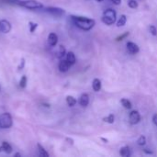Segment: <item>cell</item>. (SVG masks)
<instances>
[{
	"label": "cell",
	"instance_id": "9",
	"mask_svg": "<svg viewBox=\"0 0 157 157\" xmlns=\"http://www.w3.org/2000/svg\"><path fill=\"white\" fill-rule=\"evenodd\" d=\"M71 64L67 62V60H61V62L59 63V70L62 73H65L69 70Z\"/></svg>",
	"mask_w": 157,
	"mask_h": 157
},
{
	"label": "cell",
	"instance_id": "29",
	"mask_svg": "<svg viewBox=\"0 0 157 157\" xmlns=\"http://www.w3.org/2000/svg\"><path fill=\"white\" fill-rule=\"evenodd\" d=\"M153 121H154L155 125L157 127V114H155V115L153 116Z\"/></svg>",
	"mask_w": 157,
	"mask_h": 157
},
{
	"label": "cell",
	"instance_id": "33",
	"mask_svg": "<svg viewBox=\"0 0 157 157\" xmlns=\"http://www.w3.org/2000/svg\"><path fill=\"white\" fill-rule=\"evenodd\" d=\"M101 140L105 143V144H108L109 143V140L108 139H105V138H101Z\"/></svg>",
	"mask_w": 157,
	"mask_h": 157
},
{
	"label": "cell",
	"instance_id": "22",
	"mask_svg": "<svg viewBox=\"0 0 157 157\" xmlns=\"http://www.w3.org/2000/svg\"><path fill=\"white\" fill-rule=\"evenodd\" d=\"M27 82H28L27 76H26V75H22V77H21V79H20V81H19V86H20L21 88H25L26 86H27Z\"/></svg>",
	"mask_w": 157,
	"mask_h": 157
},
{
	"label": "cell",
	"instance_id": "31",
	"mask_svg": "<svg viewBox=\"0 0 157 157\" xmlns=\"http://www.w3.org/2000/svg\"><path fill=\"white\" fill-rule=\"evenodd\" d=\"M144 152L145 154H147V155H153V154H154L152 151H148V149H144Z\"/></svg>",
	"mask_w": 157,
	"mask_h": 157
},
{
	"label": "cell",
	"instance_id": "2",
	"mask_svg": "<svg viewBox=\"0 0 157 157\" xmlns=\"http://www.w3.org/2000/svg\"><path fill=\"white\" fill-rule=\"evenodd\" d=\"M72 20L74 23L78 27L79 29L83 30H90L91 29L94 28L96 21L91 18H87L86 17H80V16H71Z\"/></svg>",
	"mask_w": 157,
	"mask_h": 157
},
{
	"label": "cell",
	"instance_id": "24",
	"mask_svg": "<svg viewBox=\"0 0 157 157\" xmlns=\"http://www.w3.org/2000/svg\"><path fill=\"white\" fill-rule=\"evenodd\" d=\"M29 31L30 32H34L36 30V29L38 28V24L30 21V22H29Z\"/></svg>",
	"mask_w": 157,
	"mask_h": 157
},
{
	"label": "cell",
	"instance_id": "19",
	"mask_svg": "<svg viewBox=\"0 0 157 157\" xmlns=\"http://www.w3.org/2000/svg\"><path fill=\"white\" fill-rule=\"evenodd\" d=\"M126 22H127V17L125 15H121V17H120V18H119V20L117 22V26L118 27H122V26H124L126 24Z\"/></svg>",
	"mask_w": 157,
	"mask_h": 157
},
{
	"label": "cell",
	"instance_id": "32",
	"mask_svg": "<svg viewBox=\"0 0 157 157\" xmlns=\"http://www.w3.org/2000/svg\"><path fill=\"white\" fill-rule=\"evenodd\" d=\"M66 141H67V142H69V144H74V141H73L72 139L67 138V139H66Z\"/></svg>",
	"mask_w": 157,
	"mask_h": 157
},
{
	"label": "cell",
	"instance_id": "7",
	"mask_svg": "<svg viewBox=\"0 0 157 157\" xmlns=\"http://www.w3.org/2000/svg\"><path fill=\"white\" fill-rule=\"evenodd\" d=\"M141 121V115L137 110H133L130 113V122L132 125L138 124Z\"/></svg>",
	"mask_w": 157,
	"mask_h": 157
},
{
	"label": "cell",
	"instance_id": "11",
	"mask_svg": "<svg viewBox=\"0 0 157 157\" xmlns=\"http://www.w3.org/2000/svg\"><path fill=\"white\" fill-rule=\"evenodd\" d=\"M1 152H4V153H6L7 155L11 154L12 153V147H11V145L8 143H6V142H3L2 143V145L0 146V153Z\"/></svg>",
	"mask_w": 157,
	"mask_h": 157
},
{
	"label": "cell",
	"instance_id": "12",
	"mask_svg": "<svg viewBox=\"0 0 157 157\" xmlns=\"http://www.w3.org/2000/svg\"><path fill=\"white\" fill-rule=\"evenodd\" d=\"M79 103L82 107H87L88 103H89V97L87 94H83L81 95L80 98H79Z\"/></svg>",
	"mask_w": 157,
	"mask_h": 157
},
{
	"label": "cell",
	"instance_id": "30",
	"mask_svg": "<svg viewBox=\"0 0 157 157\" xmlns=\"http://www.w3.org/2000/svg\"><path fill=\"white\" fill-rule=\"evenodd\" d=\"M111 1H112L113 4H115V5H117V6H119V5L121 4V0H111Z\"/></svg>",
	"mask_w": 157,
	"mask_h": 157
},
{
	"label": "cell",
	"instance_id": "21",
	"mask_svg": "<svg viewBox=\"0 0 157 157\" xmlns=\"http://www.w3.org/2000/svg\"><path fill=\"white\" fill-rule=\"evenodd\" d=\"M114 120H115V117H114L113 114H109L108 117L103 118V121H105V122H107V123H109V124L114 123Z\"/></svg>",
	"mask_w": 157,
	"mask_h": 157
},
{
	"label": "cell",
	"instance_id": "28",
	"mask_svg": "<svg viewBox=\"0 0 157 157\" xmlns=\"http://www.w3.org/2000/svg\"><path fill=\"white\" fill-rule=\"evenodd\" d=\"M24 66H25V59H24V58H22V59L20 60V63H19V65L17 66V69H18V70H22V69L24 68Z\"/></svg>",
	"mask_w": 157,
	"mask_h": 157
},
{
	"label": "cell",
	"instance_id": "25",
	"mask_svg": "<svg viewBox=\"0 0 157 157\" xmlns=\"http://www.w3.org/2000/svg\"><path fill=\"white\" fill-rule=\"evenodd\" d=\"M128 6H129L131 8H137V7H138V3H137V1H135V0H129Z\"/></svg>",
	"mask_w": 157,
	"mask_h": 157
},
{
	"label": "cell",
	"instance_id": "1",
	"mask_svg": "<svg viewBox=\"0 0 157 157\" xmlns=\"http://www.w3.org/2000/svg\"><path fill=\"white\" fill-rule=\"evenodd\" d=\"M3 1L6 2L7 4L17 5V6H22V7H25L28 9H31V10L44 8L43 4L39 1H36V0H21V1L20 0H3Z\"/></svg>",
	"mask_w": 157,
	"mask_h": 157
},
{
	"label": "cell",
	"instance_id": "23",
	"mask_svg": "<svg viewBox=\"0 0 157 157\" xmlns=\"http://www.w3.org/2000/svg\"><path fill=\"white\" fill-rule=\"evenodd\" d=\"M137 144H138V145H140V146H144V145H145V144H146V137H145V136H144V135H142V136L138 139Z\"/></svg>",
	"mask_w": 157,
	"mask_h": 157
},
{
	"label": "cell",
	"instance_id": "13",
	"mask_svg": "<svg viewBox=\"0 0 157 157\" xmlns=\"http://www.w3.org/2000/svg\"><path fill=\"white\" fill-rule=\"evenodd\" d=\"M66 60L67 62L71 64V65H74L76 62V58H75V55L73 52H69L66 53Z\"/></svg>",
	"mask_w": 157,
	"mask_h": 157
},
{
	"label": "cell",
	"instance_id": "10",
	"mask_svg": "<svg viewBox=\"0 0 157 157\" xmlns=\"http://www.w3.org/2000/svg\"><path fill=\"white\" fill-rule=\"evenodd\" d=\"M57 42H58V36L53 32L50 33L48 35V43H49V45L52 46V47H54L57 44Z\"/></svg>",
	"mask_w": 157,
	"mask_h": 157
},
{
	"label": "cell",
	"instance_id": "36",
	"mask_svg": "<svg viewBox=\"0 0 157 157\" xmlns=\"http://www.w3.org/2000/svg\"><path fill=\"white\" fill-rule=\"evenodd\" d=\"M0 89H1V87H0Z\"/></svg>",
	"mask_w": 157,
	"mask_h": 157
},
{
	"label": "cell",
	"instance_id": "27",
	"mask_svg": "<svg viewBox=\"0 0 157 157\" xmlns=\"http://www.w3.org/2000/svg\"><path fill=\"white\" fill-rule=\"evenodd\" d=\"M149 29H150V32H151V34H152V35L156 36L157 29L155 27V26H154V25H151V26H150V28H149Z\"/></svg>",
	"mask_w": 157,
	"mask_h": 157
},
{
	"label": "cell",
	"instance_id": "5",
	"mask_svg": "<svg viewBox=\"0 0 157 157\" xmlns=\"http://www.w3.org/2000/svg\"><path fill=\"white\" fill-rule=\"evenodd\" d=\"M45 12L51 14L52 16H54V17H62L65 14V11L63 9V8H60V7H56V6H48V7H44L43 8Z\"/></svg>",
	"mask_w": 157,
	"mask_h": 157
},
{
	"label": "cell",
	"instance_id": "17",
	"mask_svg": "<svg viewBox=\"0 0 157 157\" xmlns=\"http://www.w3.org/2000/svg\"><path fill=\"white\" fill-rule=\"evenodd\" d=\"M66 102H67V105L69 107H74L75 106V104L77 103L76 99L73 97V96H67L66 97Z\"/></svg>",
	"mask_w": 157,
	"mask_h": 157
},
{
	"label": "cell",
	"instance_id": "15",
	"mask_svg": "<svg viewBox=\"0 0 157 157\" xmlns=\"http://www.w3.org/2000/svg\"><path fill=\"white\" fill-rule=\"evenodd\" d=\"M65 54H66L65 47L63 45H60L59 46V49H58V52H57V57L59 59H62L63 56H65Z\"/></svg>",
	"mask_w": 157,
	"mask_h": 157
},
{
	"label": "cell",
	"instance_id": "20",
	"mask_svg": "<svg viewBox=\"0 0 157 157\" xmlns=\"http://www.w3.org/2000/svg\"><path fill=\"white\" fill-rule=\"evenodd\" d=\"M37 146H38V150H39V153H40V156L49 157V154L46 152V150H45L40 144H38Z\"/></svg>",
	"mask_w": 157,
	"mask_h": 157
},
{
	"label": "cell",
	"instance_id": "26",
	"mask_svg": "<svg viewBox=\"0 0 157 157\" xmlns=\"http://www.w3.org/2000/svg\"><path fill=\"white\" fill-rule=\"evenodd\" d=\"M129 35H130V32H128V31H127V32H125L124 34H122V35L119 36V37H118V38L116 39V40H117V41H121V40H123V39H125V38H126V37H128Z\"/></svg>",
	"mask_w": 157,
	"mask_h": 157
},
{
	"label": "cell",
	"instance_id": "34",
	"mask_svg": "<svg viewBox=\"0 0 157 157\" xmlns=\"http://www.w3.org/2000/svg\"><path fill=\"white\" fill-rule=\"evenodd\" d=\"M15 156H21V155H20V154H16Z\"/></svg>",
	"mask_w": 157,
	"mask_h": 157
},
{
	"label": "cell",
	"instance_id": "16",
	"mask_svg": "<svg viewBox=\"0 0 157 157\" xmlns=\"http://www.w3.org/2000/svg\"><path fill=\"white\" fill-rule=\"evenodd\" d=\"M120 154L123 157H129L131 155V151H130V148L128 146H124L121 149L120 151Z\"/></svg>",
	"mask_w": 157,
	"mask_h": 157
},
{
	"label": "cell",
	"instance_id": "8",
	"mask_svg": "<svg viewBox=\"0 0 157 157\" xmlns=\"http://www.w3.org/2000/svg\"><path fill=\"white\" fill-rule=\"evenodd\" d=\"M127 49H128V51H129L132 54H136V53H138L139 51H140L139 46H138L136 43L132 42V41H130V42L127 43Z\"/></svg>",
	"mask_w": 157,
	"mask_h": 157
},
{
	"label": "cell",
	"instance_id": "4",
	"mask_svg": "<svg viewBox=\"0 0 157 157\" xmlns=\"http://www.w3.org/2000/svg\"><path fill=\"white\" fill-rule=\"evenodd\" d=\"M13 125L12 117L9 113H3L0 115V128L9 129Z\"/></svg>",
	"mask_w": 157,
	"mask_h": 157
},
{
	"label": "cell",
	"instance_id": "35",
	"mask_svg": "<svg viewBox=\"0 0 157 157\" xmlns=\"http://www.w3.org/2000/svg\"><path fill=\"white\" fill-rule=\"evenodd\" d=\"M97 1H98V2H101V1H103V0H97Z\"/></svg>",
	"mask_w": 157,
	"mask_h": 157
},
{
	"label": "cell",
	"instance_id": "6",
	"mask_svg": "<svg viewBox=\"0 0 157 157\" xmlns=\"http://www.w3.org/2000/svg\"><path fill=\"white\" fill-rule=\"evenodd\" d=\"M11 29H12V26L8 20H6V19L0 20V31L2 33H8V32H10Z\"/></svg>",
	"mask_w": 157,
	"mask_h": 157
},
{
	"label": "cell",
	"instance_id": "14",
	"mask_svg": "<svg viewBox=\"0 0 157 157\" xmlns=\"http://www.w3.org/2000/svg\"><path fill=\"white\" fill-rule=\"evenodd\" d=\"M92 87H93L94 91H96V92L100 91V89H101V81L98 78H95L93 80V83H92Z\"/></svg>",
	"mask_w": 157,
	"mask_h": 157
},
{
	"label": "cell",
	"instance_id": "3",
	"mask_svg": "<svg viewBox=\"0 0 157 157\" xmlns=\"http://www.w3.org/2000/svg\"><path fill=\"white\" fill-rule=\"evenodd\" d=\"M116 17H117V13L114 9L112 8H109L106 9L103 13V17H102V21L103 23H105L108 26H110L112 24L115 23L116 21Z\"/></svg>",
	"mask_w": 157,
	"mask_h": 157
},
{
	"label": "cell",
	"instance_id": "18",
	"mask_svg": "<svg viewBox=\"0 0 157 157\" xmlns=\"http://www.w3.org/2000/svg\"><path fill=\"white\" fill-rule=\"evenodd\" d=\"M121 105H122L125 109H131L132 108V102H131L129 99H127V98H122V99L121 100Z\"/></svg>",
	"mask_w": 157,
	"mask_h": 157
}]
</instances>
